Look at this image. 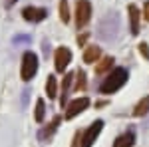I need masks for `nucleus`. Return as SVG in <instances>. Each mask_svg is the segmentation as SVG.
I'll list each match as a JSON object with an SVG mask.
<instances>
[{
  "mask_svg": "<svg viewBox=\"0 0 149 147\" xmlns=\"http://www.w3.org/2000/svg\"><path fill=\"white\" fill-rule=\"evenodd\" d=\"M125 82H127V72L123 68H115L107 78L103 79V84L100 86V91H102V93H113V91H117Z\"/></svg>",
  "mask_w": 149,
  "mask_h": 147,
  "instance_id": "nucleus-1",
  "label": "nucleus"
},
{
  "mask_svg": "<svg viewBox=\"0 0 149 147\" xmlns=\"http://www.w3.org/2000/svg\"><path fill=\"white\" fill-rule=\"evenodd\" d=\"M36 72H38V56H36L34 52H26L22 58V79L24 82H30V79L36 76Z\"/></svg>",
  "mask_w": 149,
  "mask_h": 147,
  "instance_id": "nucleus-2",
  "label": "nucleus"
},
{
  "mask_svg": "<svg viewBox=\"0 0 149 147\" xmlns=\"http://www.w3.org/2000/svg\"><path fill=\"white\" fill-rule=\"evenodd\" d=\"M90 16H92V6H90V0H78L76 4V24L78 26H86L90 22Z\"/></svg>",
  "mask_w": 149,
  "mask_h": 147,
  "instance_id": "nucleus-3",
  "label": "nucleus"
},
{
  "mask_svg": "<svg viewBox=\"0 0 149 147\" xmlns=\"http://www.w3.org/2000/svg\"><path fill=\"white\" fill-rule=\"evenodd\" d=\"M103 129V121H93L88 129H86V133L81 135V147H92L93 141L97 139V135H100V131Z\"/></svg>",
  "mask_w": 149,
  "mask_h": 147,
  "instance_id": "nucleus-4",
  "label": "nucleus"
},
{
  "mask_svg": "<svg viewBox=\"0 0 149 147\" xmlns=\"http://www.w3.org/2000/svg\"><path fill=\"white\" fill-rule=\"evenodd\" d=\"M70 60H72V52H70L66 46H62V48L56 50V54H54V66H56L58 72H64V70L68 68Z\"/></svg>",
  "mask_w": 149,
  "mask_h": 147,
  "instance_id": "nucleus-5",
  "label": "nucleus"
},
{
  "mask_svg": "<svg viewBox=\"0 0 149 147\" xmlns=\"http://www.w3.org/2000/svg\"><path fill=\"white\" fill-rule=\"evenodd\" d=\"M90 105V100L88 98H78V100H72V103L68 105V109H66V119H72V117H76V115H80L86 107Z\"/></svg>",
  "mask_w": 149,
  "mask_h": 147,
  "instance_id": "nucleus-6",
  "label": "nucleus"
},
{
  "mask_svg": "<svg viewBox=\"0 0 149 147\" xmlns=\"http://www.w3.org/2000/svg\"><path fill=\"white\" fill-rule=\"evenodd\" d=\"M22 16H24V20H28V22H40V20L46 18V10H44V8L28 6V8H24V10H22Z\"/></svg>",
  "mask_w": 149,
  "mask_h": 147,
  "instance_id": "nucleus-7",
  "label": "nucleus"
},
{
  "mask_svg": "<svg viewBox=\"0 0 149 147\" xmlns=\"http://www.w3.org/2000/svg\"><path fill=\"white\" fill-rule=\"evenodd\" d=\"M133 143H135V133L127 131V133H123V135H119L115 139L113 147H133Z\"/></svg>",
  "mask_w": 149,
  "mask_h": 147,
  "instance_id": "nucleus-8",
  "label": "nucleus"
},
{
  "mask_svg": "<svg viewBox=\"0 0 149 147\" xmlns=\"http://www.w3.org/2000/svg\"><path fill=\"white\" fill-rule=\"evenodd\" d=\"M149 111V98H141L139 103L133 107V115L135 117H143V115H147Z\"/></svg>",
  "mask_w": 149,
  "mask_h": 147,
  "instance_id": "nucleus-9",
  "label": "nucleus"
},
{
  "mask_svg": "<svg viewBox=\"0 0 149 147\" xmlns=\"http://www.w3.org/2000/svg\"><path fill=\"white\" fill-rule=\"evenodd\" d=\"M102 54V50L97 48V46H90V48H86V52H84V62H88V64H92L95 62L97 58Z\"/></svg>",
  "mask_w": 149,
  "mask_h": 147,
  "instance_id": "nucleus-10",
  "label": "nucleus"
},
{
  "mask_svg": "<svg viewBox=\"0 0 149 147\" xmlns=\"http://www.w3.org/2000/svg\"><path fill=\"white\" fill-rule=\"evenodd\" d=\"M129 20H131V32L137 34L139 32V10L135 6H129Z\"/></svg>",
  "mask_w": 149,
  "mask_h": 147,
  "instance_id": "nucleus-11",
  "label": "nucleus"
},
{
  "mask_svg": "<svg viewBox=\"0 0 149 147\" xmlns=\"http://www.w3.org/2000/svg\"><path fill=\"white\" fill-rule=\"evenodd\" d=\"M46 93H48V98H56V93H58V82L54 76H50L48 78V86H46Z\"/></svg>",
  "mask_w": 149,
  "mask_h": 147,
  "instance_id": "nucleus-12",
  "label": "nucleus"
},
{
  "mask_svg": "<svg viewBox=\"0 0 149 147\" xmlns=\"http://www.w3.org/2000/svg\"><path fill=\"white\" fill-rule=\"evenodd\" d=\"M111 66H113V58H103V62H100V64H97L95 72H97V74H103V72H107Z\"/></svg>",
  "mask_w": 149,
  "mask_h": 147,
  "instance_id": "nucleus-13",
  "label": "nucleus"
},
{
  "mask_svg": "<svg viewBox=\"0 0 149 147\" xmlns=\"http://www.w3.org/2000/svg\"><path fill=\"white\" fill-rule=\"evenodd\" d=\"M60 16H62V20H64V22H70V14H68V2H66V0H62V2H60Z\"/></svg>",
  "mask_w": 149,
  "mask_h": 147,
  "instance_id": "nucleus-14",
  "label": "nucleus"
},
{
  "mask_svg": "<svg viewBox=\"0 0 149 147\" xmlns=\"http://www.w3.org/2000/svg\"><path fill=\"white\" fill-rule=\"evenodd\" d=\"M42 119H44V102L40 100L36 103V121H42Z\"/></svg>",
  "mask_w": 149,
  "mask_h": 147,
  "instance_id": "nucleus-15",
  "label": "nucleus"
},
{
  "mask_svg": "<svg viewBox=\"0 0 149 147\" xmlns=\"http://www.w3.org/2000/svg\"><path fill=\"white\" fill-rule=\"evenodd\" d=\"M76 88H78V90H84V88H86V74H84V72L78 74V86H76Z\"/></svg>",
  "mask_w": 149,
  "mask_h": 147,
  "instance_id": "nucleus-16",
  "label": "nucleus"
},
{
  "mask_svg": "<svg viewBox=\"0 0 149 147\" xmlns=\"http://www.w3.org/2000/svg\"><path fill=\"white\" fill-rule=\"evenodd\" d=\"M139 50L143 52V58H149V52H147V46H145V44H141V46H139Z\"/></svg>",
  "mask_w": 149,
  "mask_h": 147,
  "instance_id": "nucleus-17",
  "label": "nucleus"
},
{
  "mask_svg": "<svg viewBox=\"0 0 149 147\" xmlns=\"http://www.w3.org/2000/svg\"><path fill=\"white\" fill-rule=\"evenodd\" d=\"M145 16H147V20H149V2L145 4Z\"/></svg>",
  "mask_w": 149,
  "mask_h": 147,
  "instance_id": "nucleus-18",
  "label": "nucleus"
}]
</instances>
